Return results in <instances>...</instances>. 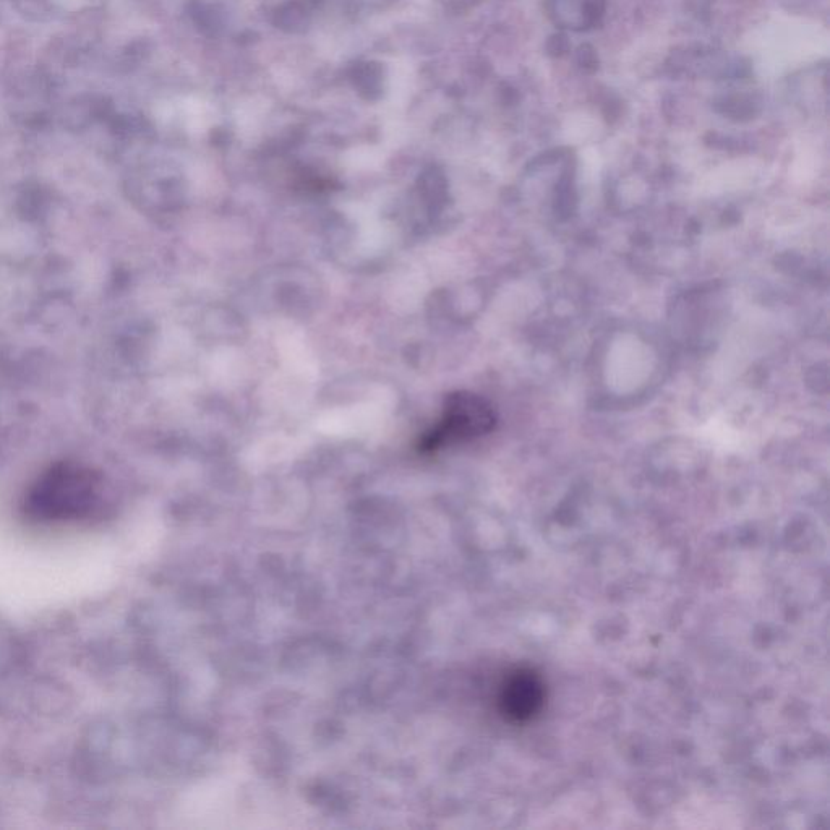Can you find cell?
Masks as SVG:
<instances>
[{"instance_id":"obj_1","label":"cell","mask_w":830,"mask_h":830,"mask_svg":"<svg viewBox=\"0 0 830 830\" xmlns=\"http://www.w3.org/2000/svg\"><path fill=\"white\" fill-rule=\"evenodd\" d=\"M104 511V484L91 467L59 463L48 467L26 488L22 513L36 524H78Z\"/></svg>"},{"instance_id":"obj_2","label":"cell","mask_w":830,"mask_h":830,"mask_svg":"<svg viewBox=\"0 0 830 830\" xmlns=\"http://www.w3.org/2000/svg\"><path fill=\"white\" fill-rule=\"evenodd\" d=\"M495 415L484 399L469 393L451 396L446 406L443 425L428 438V446L435 448L446 440H464L479 437L492 430Z\"/></svg>"},{"instance_id":"obj_3","label":"cell","mask_w":830,"mask_h":830,"mask_svg":"<svg viewBox=\"0 0 830 830\" xmlns=\"http://www.w3.org/2000/svg\"><path fill=\"white\" fill-rule=\"evenodd\" d=\"M544 702V683L531 670H518L501 688V711L514 722L531 720L535 714H539Z\"/></svg>"},{"instance_id":"obj_4","label":"cell","mask_w":830,"mask_h":830,"mask_svg":"<svg viewBox=\"0 0 830 830\" xmlns=\"http://www.w3.org/2000/svg\"><path fill=\"white\" fill-rule=\"evenodd\" d=\"M578 64L586 72H594L597 69V56L591 46H581L578 51Z\"/></svg>"},{"instance_id":"obj_5","label":"cell","mask_w":830,"mask_h":830,"mask_svg":"<svg viewBox=\"0 0 830 830\" xmlns=\"http://www.w3.org/2000/svg\"><path fill=\"white\" fill-rule=\"evenodd\" d=\"M548 51H550L552 56H563V54L568 51V41H566L565 36H553V38L550 39V43H548Z\"/></svg>"}]
</instances>
